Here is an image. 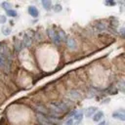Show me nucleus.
I'll list each match as a JSON object with an SVG mask.
<instances>
[{"instance_id": "nucleus-9", "label": "nucleus", "mask_w": 125, "mask_h": 125, "mask_svg": "<svg viewBox=\"0 0 125 125\" xmlns=\"http://www.w3.org/2000/svg\"><path fill=\"white\" fill-rule=\"evenodd\" d=\"M104 111H102V110H98L94 115H93V120L95 121V122H100V121H102L103 120V118H104Z\"/></svg>"}, {"instance_id": "nucleus-23", "label": "nucleus", "mask_w": 125, "mask_h": 125, "mask_svg": "<svg viewBox=\"0 0 125 125\" xmlns=\"http://www.w3.org/2000/svg\"><path fill=\"white\" fill-rule=\"evenodd\" d=\"M98 125H108V123L106 121H104V120H102V121H100L98 123Z\"/></svg>"}, {"instance_id": "nucleus-2", "label": "nucleus", "mask_w": 125, "mask_h": 125, "mask_svg": "<svg viewBox=\"0 0 125 125\" xmlns=\"http://www.w3.org/2000/svg\"><path fill=\"white\" fill-rule=\"evenodd\" d=\"M46 31H47V34H48L49 38H50L55 44H60V43H61V39H60V37H59L58 31H56V30L53 29V28H48Z\"/></svg>"}, {"instance_id": "nucleus-1", "label": "nucleus", "mask_w": 125, "mask_h": 125, "mask_svg": "<svg viewBox=\"0 0 125 125\" xmlns=\"http://www.w3.org/2000/svg\"><path fill=\"white\" fill-rule=\"evenodd\" d=\"M52 109L54 110V113H59L61 111H65L68 107V105L64 102H55L51 104Z\"/></svg>"}, {"instance_id": "nucleus-8", "label": "nucleus", "mask_w": 125, "mask_h": 125, "mask_svg": "<svg viewBox=\"0 0 125 125\" xmlns=\"http://www.w3.org/2000/svg\"><path fill=\"white\" fill-rule=\"evenodd\" d=\"M83 117H84L83 111H82V110H79V111H76V112L74 113V115H73V120L76 122V124H79V123L82 121Z\"/></svg>"}, {"instance_id": "nucleus-18", "label": "nucleus", "mask_w": 125, "mask_h": 125, "mask_svg": "<svg viewBox=\"0 0 125 125\" xmlns=\"http://www.w3.org/2000/svg\"><path fill=\"white\" fill-rule=\"evenodd\" d=\"M6 64H7V60L2 55H0V67H4Z\"/></svg>"}, {"instance_id": "nucleus-20", "label": "nucleus", "mask_w": 125, "mask_h": 125, "mask_svg": "<svg viewBox=\"0 0 125 125\" xmlns=\"http://www.w3.org/2000/svg\"><path fill=\"white\" fill-rule=\"evenodd\" d=\"M7 21V18L5 15H0V23H5Z\"/></svg>"}, {"instance_id": "nucleus-17", "label": "nucleus", "mask_w": 125, "mask_h": 125, "mask_svg": "<svg viewBox=\"0 0 125 125\" xmlns=\"http://www.w3.org/2000/svg\"><path fill=\"white\" fill-rule=\"evenodd\" d=\"M2 33H3V35H5V36L10 35V34H11V28H10V27H6V26H3V27H2Z\"/></svg>"}, {"instance_id": "nucleus-21", "label": "nucleus", "mask_w": 125, "mask_h": 125, "mask_svg": "<svg viewBox=\"0 0 125 125\" xmlns=\"http://www.w3.org/2000/svg\"><path fill=\"white\" fill-rule=\"evenodd\" d=\"M73 123H74V120H73V118H68V119L65 121L64 125H73Z\"/></svg>"}, {"instance_id": "nucleus-11", "label": "nucleus", "mask_w": 125, "mask_h": 125, "mask_svg": "<svg viewBox=\"0 0 125 125\" xmlns=\"http://www.w3.org/2000/svg\"><path fill=\"white\" fill-rule=\"evenodd\" d=\"M41 3H42L43 8H44L46 11H50V10H51V8H52V2H51L50 0H43Z\"/></svg>"}, {"instance_id": "nucleus-4", "label": "nucleus", "mask_w": 125, "mask_h": 125, "mask_svg": "<svg viewBox=\"0 0 125 125\" xmlns=\"http://www.w3.org/2000/svg\"><path fill=\"white\" fill-rule=\"evenodd\" d=\"M65 44H66V46H67V48H68L69 50L74 51V50L77 49V43H76V41H75L73 38H71V37H67V38H66Z\"/></svg>"}, {"instance_id": "nucleus-13", "label": "nucleus", "mask_w": 125, "mask_h": 125, "mask_svg": "<svg viewBox=\"0 0 125 125\" xmlns=\"http://www.w3.org/2000/svg\"><path fill=\"white\" fill-rule=\"evenodd\" d=\"M1 7H2L5 11H8V10H11V8H12V4H11V3H9V2L4 1V2H2V3H1Z\"/></svg>"}, {"instance_id": "nucleus-7", "label": "nucleus", "mask_w": 125, "mask_h": 125, "mask_svg": "<svg viewBox=\"0 0 125 125\" xmlns=\"http://www.w3.org/2000/svg\"><path fill=\"white\" fill-rule=\"evenodd\" d=\"M31 43H32L31 37H30L27 33H24V34H23V38H22V40H21L22 47H23V48H24V47H28V46L31 45Z\"/></svg>"}, {"instance_id": "nucleus-22", "label": "nucleus", "mask_w": 125, "mask_h": 125, "mask_svg": "<svg viewBox=\"0 0 125 125\" xmlns=\"http://www.w3.org/2000/svg\"><path fill=\"white\" fill-rule=\"evenodd\" d=\"M104 4H105L106 6H113V5H115V2H112V1H105Z\"/></svg>"}, {"instance_id": "nucleus-3", "label": "nucleus", "mask_w": 125, "mask_h": 125, "mask_svg": "<svg viewBox=\"0 0 125 125\" xmlns=\"http://www.w3.org/2000/svg\"><path fill=\"white\" fill-rule=\"evenodd\" d=\"M111 117L113 119H117V120H120V121H125V113H124V110L123 109H120V110L113 111L112 114H111Z\"/></svg>"}, {"instance_id": "nucleus-16", "label": "nucleus", "mask_w": 125, "mask_h": 125, "mask_svg": "<svg viewBox=\"0 0 125 125\" xmlns=\"http://www.w3.org/2000/svg\"><path fill=\"white\" fill-rule=\"evenodd\" d=\"M58 34H59V37H60V39H61V42H62V41H64V42H65L67 36H66V34L64 33V31L60 30V31H58Z\"/></svg>"}, {"instance_id": "nucleus-6", "label": "nucleus", "mask_w": 125, "mask_h": 125, "mask_svg": "<svg viewBox=\"0 0 125 125\" xmlns=\"http://www.w3.org/2000/svg\"><path fill=\"white\" fill-rule=\"evenodd\" d=\"M27 12H28V14L32 17V18H34V19H36V18H38L39 17V11L37 10V8L35 7V6H28V8H27Z\"/></svg>"}, {"instance_id": "nucleus-10", "label": "nucleus", "mask_w": 125, "mask_h": 125, "mask_svg": "<svg viewBox=\"0 0 125 125\" xmlns=\"http://www.w3.org/2000/svg\"><path fill=\"white\" fill-rule=\"evenodd\" d=\"M14 47H15V52L16 53H20L22 50V44H21V40L20 39H15L14 42Z\"/></svg>"}, {"instance_id": "nucleus-12", "label": "nucleus", "mask_w": 125, "mask_h": 125, "mask_svg": "<svg viewBox=\"0 0 125 125\" xmlns=\"http://www.w3.org/2000/svg\"><path fill=\"white\" fill-rule=\"evenodd\" d=\"M68 97L70 98V99H78L79 97H80V94H79V92L78 91H76V90H71V91H69L68 92Z\"/></svg>"}, {"instance_id": "nucleus-14", "label": "nucleus", "mask_w": 125, "mask_h": 125, "mask_svg": "<svg viewBox=\"0 0 125 125\" xmlns=\"http://www.w3.org/2000/svg\"><path fill=\"white\" fill-rule=\"evenodd\" d=\"M53 11H54L55 13H60V12L62 11V6L61 4H59V3L55 4V5L53 6Z\"/></svg>"}, {"instance_id": "nucleus-19", "label": "nucleus", "mask_w": 125, "mask_h": 125, "mask_svg": "<svg viewBox=\"0 0 125 125\" xmlns=\"http://www.w3.org/2000/svg\"><path fill=\"white\" fill-rule=\"evenodd\" d=\"M96 27H97V29H98L99 31H104V30L105 29V25H104V23H103V22H102V23H98Z\"/></svg>"}, {"instance_id": "nucleus-5", "label": "nucleus", "mask_w": 125, "mask_h": 125, "mask_svg": "<svg viewBox=\"0 0 125 125\" xmlns=\"http://www.w3.org/2000/svg\"><path fill=\"white\" fill-rule=\"evenodd\" d=\"M98 111V107L97 106H89V107H87L86 109H85V116L87 117V118H90V117H92L96 112Z\"/></svg>"}, {"instance_id": "nucleus-15", "label": "nucleus", "mask_w": 125, "mask_h": 125, "mask_svg": "<svg viewBox=\"0 0 125 125\" xmlns=\"http://www.w3.org/2000/svg\"><path fill=\"white\" fill-rule=\"evenodd\" d=\"M6 15H7V16H9V17H11V18H15V17H17V16H18V13H17V11H16V10L11 9V10L6 11Z\"/></svg>"}]
</instances>
